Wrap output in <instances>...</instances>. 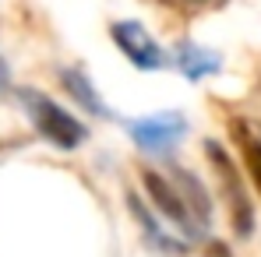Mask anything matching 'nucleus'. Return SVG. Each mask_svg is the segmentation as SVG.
Masks as SVG:
<instances>
[{
    "label": "nucleus",
    "mask_w": 261,
    "mask_h": 257,
    "mask_svg": "<svg viewBox=\"0 0 261 257\" xmlns=\"http://www.w3.org/2000/svg\"><path fill=\"white\" fill-rule=\"evenodd\" d=\"M18 99H21V106H25L29 117H32V127L39 130L53 148H60V152H74V148L88 137L85 124H82L78 117H71L67 109H60V102H53L49 95L36 92V88H21Z\"/></svg>",
    "instance_id": "obj_1"
},
{
    "label": "nucleus",
    "mask_w": 261,
    "mask_h": 257,
    "mask_svg": "<svg viewBox=\"0 0 261 257\" xmlns=\"http://www.w3.org/2000/svg\"><path fill=\"white\" fill-rule=\"evenodd\" d=\"M205 155H208V162H212V169H216L219 190H222V197H226L229 222H233L237 236H251V229H254V205H251V197H247V190H244V176L237 173L229 152H226L222 145L205 141Z\"/></svg>",
    "instance_id": "obj_2"
},
{
    "label": "nucleus",
    "mask_w": 261,
    "mask_h": 257,
    "mask_svg": "<svg viewBox=\"0 0 261 257\" xmlns=\"http://www.w3.org/2000/svg\"><path fill=\"white\" fill-rule=\"evenodd\" d=\"M141 187H145V194L152 197V205L159 208L163 218H170L184 236H198V218H194L191 205L184 201V194H180V187L173 180L159 176L155 169H145L141 173Z\"/></svg>",
    "instance_id": "obj_3"
},
{
    "label": "nucleus",
    "mask_w": 261,
    "mask_h": 257,
    "mask_svg": "<svg viewBox=\"0 0 261 257\" xmlns=\"http://www.w3.org/2000/svg\"><path fill=\"white\" fill-rule=\"evenodd\" d=\"M110 36H113V43L120 46V53L127 56L138 71H159V67H166L163 46L148 36L145 25H138V21H117L110 28Z\"/></svg>",
    "instance_id": "obj_4"
},
{
    "label": "nucleus",
    "mask_w": 261,
    "mask_h": 257,
    "mask_svg": "<svg viewBox=\"0 0 261 257\" xmlns=\"http://www.w3.org/2000/svg\"><path fill=\"white\" fill-rule=\"evenodd\" d=\"M184 130H187V120H184L180 113H155V117L134 120V124H130V137H134V145H138L141 152L163 155V152L176 148V141L184 137Z\"/></svg>",
    "instance_id": "obj_5"
},
{
    "label": "nucleus",
    "mask_w": 261,
    "mask_h": 257,
    "mask_svg": "<svg viewBox=\"0 0 261 257\" xmlns=\"http://www.w3.org/2000/svg\"><path fill=\"white\" fill-rule=\"evenodd\" d=\"M229 137H233V145H237V152H240V159H244V169L251 176V183L258 187L261 194V134L244 117H229Z\"/></svg>",
    "instance_id": "obj_6"
},
{
    "label": "nucleus",
    "mask_w": 261,
    "mask_h": 257,
    "mask_svg": "<svg viewBox=\"0 0 261 257\" xmlns=\"http://www.w3.org/2000/svg\"><path fill=\"white\" fill-rule=\"evenodd\" d=\"M57 74H60L64 88L71 92V99H74V102H78L82 109H88L92 117H110V109L102 106V99H99L95 85L88 81V78L82 74V71H71V67H67V71H57Z\"/></svg>",
    "instance_id": "obj_7"
},
{
    "label": "nucleus",
    "mask_w": 261,
    "mask_h": 257,
    "mask_svg": "<svg viewBox=\"0 0 261 257\" xmlns=\"http://www.w3.org/2000/svg\"><path fill=\"white\" fill-rule=\"evenodd\" d=\"M176 67H180L191 81H201V78L216 74L222 64H219L216 53H208V49H201V46H194V43H184L176 49Z\"/></svg>",
    "instance_id": "obj_8"
},
{
    "label": "nucleus",
    "mask_w": 261,
    "mask_h": 257,
    "mask_svg": "<svg viewBox=\"0 0 261 257\" xmlns=\"http://www.w3.org/2000/svg\"><path fill=\"white\" fill-rule=\"evenodd\" d=\"M130 212L138 215V222H141V229H148V240H152V243H155L159 250H170V254H184V250H187V247H184L180 240H170V236H163V233L155 229V222H152V215L145 212V208H141V205H138L134 197H130Z\"/></svg>",
    "instance_id": "obj_9"
},
{
    "label": "nucleus",
    "mask_w": 261,
    "mask_h": 257,
    "mask_svg": "<svg viewBox=\"0 0 261 257\" xmlns=\"http://www.w3.org/2000/svg\"><path fill=\"white\" fill-rule=\"evenodd\" d=\"M7 85H11V74H7V60L0 56V92H4Z\"/></svg>",
    "instance_id": "obj_10"
},
{
    "label": "nucleus",
    "mask_w": 261,
    "mask_h": 257,
    "mask_svg": "<svg viewBox=\"0 0 261 257\" xmlns=\"http://www.w3.org/2000/svg\"><path fill=\"white\" fill-rule=\"evenodd\" d=\"M187 4H205V0H187Z\"/></svg>",
    "instance_id": "obj_11"
}]
</instances>
